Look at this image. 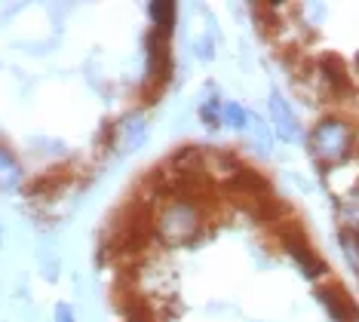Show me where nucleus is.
Wrapping results in <instances>:
<instances>
[{
	"label": "nucleus",
	"mask_w": 359,
	"mask_h": 322,
	"mask_svg": "<svg viewBox=\"0 0 359 322\" xmlns=\"http://www.w3.org/2000/svg\"><path fill=\"white\" fill-rule=\"evenodd\" d=\"M307 151L320 163L323 169H334L347 163L356 151V129L344 117H323L310 129L307 135Z\"/></svg>",
	"instance_id": "obj_1"
},
{
	"label": "nucleus",
	"mask_w": 359,
	"mask_h": 322,
	"mask_svg": "<svg viewBox=\"0 0 359 322\" xmlns=\"http://www.w3.org/2000/svg\"><path fill=\"white\" fill-rule=\"evenodd\" d=\"M154 230H157V236L169 246L194 243L203 230V212L187 200H172L163 206L160 215L154 218Z\"/></svg>",
	"instance_id": "obj_2"
},
{
	"label": "nucleus",
	"mask_w": 359,
	"mask_h": 322,
	"mask_svg": "<svg viewBox=\"0 0 359 322\" xmlns=\"http://www.w3.org/2000/svg\"><path fill=\"white\" fill-rule=\"evenodd\" d=\"M283 249L289 252V258L298 264V270L307 279H320V276L329 274L325 261L313 252V246H310L304 239V234H298V230H283Z\"/></svg>",
	"instance_id": "obj_3"
},
{
	"label": "nucleus",
	"mask_w": 359,
	"mask_h": 322,
	"mask_svg": "<svg viewBox=\"0 0 359 322\" xmlns=\"http://www.w3.org/2000/svg\"><path fill=\"white\" fill-rule=\"evenodd\" d=\"M148 132H151V126H148L144 114H129V117H123L114 126V138H111L114 154H120V156L135 154L138 147L148 142Z\"/></svg>",
	"instance_id": "obj_4"
},
{
	"label": "nucleus",
	"mask_w": 359,
	"mask_h": 322,
	"mask_svg": "<svg viewBox=\"0 0 359 322\" xmlns=\"http://www.w3.org/2000/svg\"><path fill=\"white\" fill-rule=\"evenodd\" d=\"M316 298L329 310L332 322H359V307L350 301V295L341 286H323L316 288Z\"/></svg>",
	"instance_id": "obj_5"
},
{
	"label": "nucleus",
	"mask_w": 359,
	"mask_h": 322,
	"mask_svg": "<svg viewBox=\"0 0 359 322\" xmlns=\"http://www.w3.org/2000/svg\"><path fill=\"white\" fill-rule=\"evenodd\" d=\"M267 107H271V126H273L276 135H280L283 142H295L298 138V117H295V111H292V105L285 102L280 93H271Z\"/></svg>",
	"instance_id": "obj_6"
},
{
	"label": "nucleus",
	"mask_w": 359,
	"mask_h": 322,
	"mask_svg": "<svg viewBox=\"0 0 359 322\" xmlns=\"http://www.w3.org/2000/svg\"><path fill=\"white\" fill-rule=\"evenodd\" d=\"M338 215L344 221V227L359 230V185L338 194Z\"/></svg>",
	"instance_id": "obj_7"
},
{
	"label": "nucleus",
	"mask_w": 359,
	"mask_h": 322,
	"mask_svg": "<svg viewBox=\"0 0 359 322\" xmlns=\"http://www.w3.org/2000/svg\"><path fill=\"white\" fill-rule=\"evenodd\" d=\"M22 185V166L19 160L0 145V191H15Z\"/></svg>",
	"instance_id": "obj_8"
},
{
	"label": "nucleus",
	"mask_w": 359,
	"mask_h": 322,
	"mask_svg": "<svg viewBox=\"0 0 359 322\" xmlns=\"http://www.w3.org/2000/svg\"><path fill=\"white\" fill-rule=\"evenodd\" d=\"M338 246H341V255H344L347 267L359 276V230L341 227L338 230Z\"/></svg>",
	"instance_id": "obj_9"
},
{
	"label": "nucleus",
	"mask_w": 359,
	"mask_h": 322,
	"mask_svg": "<svg viewBox=\"0 0 359 322\" xmlns=\"http://www.w3.org/2000/svg\"><path fill=\"white\" fill-rule=\"evenodd\" d=\"M246 132H249L252 138H255V145H258L261 154H271V151H273V132H271V126H267V123L261 120V117H255V114H252Z\"/></svg>",
	"instance_id": "obj_10"
},
{
	"label": "nucleus",
	"mask_w": 359,
	"mask_h": 322,
	"mask_svg": "<svg viewBox=\"0 0 359 322\" xmlns=\"http://www.w3.org/2000/svg\"><path fill=\"white\" fill-rule=\"evenodd\" d=\"M249 117H252V114H249L243 105H236V102H227V105L222 107V120H224L231 129H246V126H249Z\"/></svg>",
	"instance_id": "obj_11"
},
{
	"label": "nucleus",
	"mask_w": 359,
	"mask_h": 322,
	"mask_svg": "<svg viewBox=\"0 0 359 322\" xmlns=\"http://www.w3.org/2000/svg\"><path fill=\"white\" fill-rule=\"evenodd\" d=\"M151 15L157 22V28H172V15H175V6L172 4H151Z\"/></svg>",
	"instance_id": "obj_12"
},
{
	"label": "nucleus",
	"mask_w": 359,
	"mask_h": 322,
	"mask_svg": "<svg viewBox=\"0 0 359 322\" xmlns=\"http://www.w3.org/2000/svg\"><path fill=\"white\" fill-rule=\"evenodd\" d=\"M55 322H77L74 307H71V304H59V307H55Z\"/></svg>",
	"instance_id": "obj_13"
},
{
	"label": "nucleus",
	"mask_w": 359,
	"mask_h": 322,
	"mask_svg": "<svg viewBox=\"0 0 359 322\" xmlns=\"http://www.w3.org/2000/svg\"><path fill=\"white\" fill-rule=\"evenodd\" d=\"M0 246H4V227H0Z\"/></svg>",
	"instance_id": "obj_14"
},
{
	"label": "nucleus",
	"mask_w": 359,
	"mask_h": 322,
	"mask_svg": "<svg viewBox=\"0 0 359 322\" xmlns=\"http://www.w3.org/2000/svg\"><path fill=\"white\" fill-rule=\"evenodd\" d=\"M356 68H359V55H356Z\"/></svg>",
	"instance_id": "obj_15"
}]
</instances>
